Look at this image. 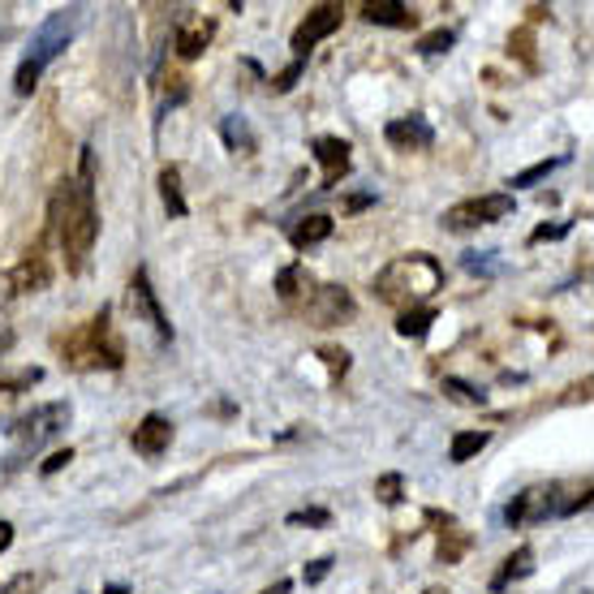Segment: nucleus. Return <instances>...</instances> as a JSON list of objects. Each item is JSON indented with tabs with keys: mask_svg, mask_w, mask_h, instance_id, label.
I'll list each match as a JSON object with an SVG mask.
<instances>
[{
	"mask_svg": "<svg viewBox=\"0 0 594 594\" xmlns=\"http://www.w3.org/2000/svg\"><path fill=\"white\" fill-rule=\"evenodd\" d=\"M306 315L315 319V328H337V323H349V319L358 315V306H353L349 289H341V285H323V289L310 294Z\"/></svg>",
	"mask_w": 594,
	"mask_h": 594,
	"instance_id": "obj_9",
	"label": "nucleus"
},
{
	"mask_svg": "<svg viewBox=\"0 0 594 594\" xmlns=\"http://www.w3.org/2000/svg\"><path fill=\"white\" fill-rule=\"evenodd\" d=\"M422 594H448V591H440V586H431V591H422Z\"/></svg>",
	"mask_w": 594,
	"mask_h": 594,
	"instance_id": "obj_37",
	"label": "nucleus"
},
{
	"mask_svg": "<svg viewBox=\"0 0 594 594\" xmlns=\"http://www.w3.org/2000/svg\"><path fill=\"white\" fill-rule=\"evenodd\" d=\"M487 444H492V431H457L452 444H448V461L452 465H465L470 457H479Z\"/></svg>",
	"mask_w": 594,
	"mask_h": 594,
	"instance_id": "obj_21",
	"label": "nucleus"
},
{
	"mask_svg": "<svg viewBox=\"0 0 594 594\" xmlns=\"http://www.w3.org/2000/svg\"><path fill=\"white\" fill-rule=\"evenodd\" d=\"M341 18H345V9H341V4H315V9L301 18V26L294 31V56L297 61H306L319 40H328V35L341 26Z\"/></svg>",
	"mask_w": 594,
	"mask_h": 594,
	"instance_id": "obj_8",
	"label": "nucleus"
},
{
	"mask_svg": "<svg viewBox=\"0 0 594 594\" xmlns=\"http://www.w3.org/2000/svg\"><path fill=\"white\" fill-rule=\"evenodd\" d=\"M65 422H69V405H65V400L40 405V409H31L22 422H13V427H9V436L18 440V448H13V457H9V470H18V465L26 461V452H35L44 440L61 436V427H65Z\"/></svg>",
	"mask_w": 594,
	"mask_h": 594,
	"instance_id": "obj_5",
	"label": "nucleus"
},
{
	"mask_svg": "<svg viewBox=\"0 0 594 594\" xmlns=\"http://www.w3.org/2000/svg\"><path fill=\"white\" fill-rule=\"evenodd\" d=\"M301 65H306V61H294L285 74H276V91H294V82L301 78Z\"/></svg>",
	"mask_w": 594,
	"mask_h": 594,
	"instance_id": "obj_31",
	"label": "nucleus"
},
{
	"mask_svg": "<svg viewBox=\"0 0 594 594\" xmlns=\"http://www.w3.org/2000/svg\"><path fill=\"white\" fill-rule=\"evenodd\" d=\"M371 202V195H358V198H349V211H362Z\"/></svg>",
	"mask_w": 594,
	"mask_h": 594,
	"instance_id": "obj_36",
	"label": "nucleus"
},
{
	"mask_svg": "<svg viewBox=\"0 0 594 594\" xmlns=\"http://www.w3.org/2000/svg\"><path fill=\"white\" fill-rule=\"evenodd\" d=\"M258 594H289V582H285V578H280V582H272V586H267V591H258Z\"/></svg>",
	"mask_w": 594,
	"mask_h": 594,
	"instance_id": "obj_35",
	"label": "nucleus"
},
{
	"mask_svg": "<svg viewBox=\"0 0 594 594\" xmlns=\"http://www.w3.org/2000/svg\"><path fill=\"white\" fill-rule=\"evenodd\" d=\"M560 164H564V155H556V160H539V164H530L526 173H517V177H513L508 186H513V190H526V186H539V182H547V177H551V173H556Z\"/></svg>",
	"mask_w": 594,
	"mask_h": 594,
	"instance_id": "obj_24",
	"label": "nucleus"
},
{
	"mask_svg": "<svg viewBox=\"0 0 594 594\" xmlns=\"http://www.w3.org/2000/svg\"><path fill=\"white\" fill-rule=\"evenodd\" d=\"M211 35H216V18H202V13L186 18L177 26V56L182 61H198L207 52V44H211Z\"/></svg>",
	"mask_w": 594,
	"mask_h": 594,
	"instance_id": "obj_14",
	"label": "nucleus"
},
{
	"mask_svg": "<svg viewBox=\"0 0 594 594\" xmlns=\"http://www.w3.org/2000/svg\"><path fill=\"white\" fill-rule=\"evenodd\" d=\"M431 323H436V310H431V306H414V310H405V315L396 319V332L418 341V337H427V332H431Z\"/></svg>",
	"mask_w": 594,
	"mask_h": 594,
	"instance_id": "obj_23",
	"label": "nucleus"
},
{
	"mask_svg": "<svg viewBox=\"0 0 594 594\" xmlns=\"http://www.w3.org/2000/svg\"><path fill=\"white\" fill-rule=\"evenodd\" d=\"M440 289H444V263L436 254H422V250L418 254H400L375 276V297L388 301V306H405V310L422 306L427 297H436Z\"/></svg>",
	"mask_w": 594,
	"mask_h": 594,
	"instance_id": "obj_2",
	"label": "nucleus"
},
{
	"mask_svg": "<svg viewBox=\"0 0 594 594\" xmlns=\"http://www.w3.org/2000/svg\"><path fill=\"white\" fill-rule=\"evenodd\" d=\"M323 362H328V371H332V375H345V371H349V353H345V349H323Z\"/></svg>",
	"mask_w": 594,
	"mask_h": 594,
	"instance_id": "obj_29",
	"label": "nucleus"
},
{
	"mask_svg": "<svg viewBox=\"0 0 594 594\" xmlns=\"http://www.w3.org/2000/svg\"><path fill=\"white\" fill-rule=\"evenodd\" d=\"M276 294H280V301H310V294H315V276L306 272V263H289V267H280V276H276Z\"/></svg>",
	"mask_w": 594,
	"mask_h": 594,
	"instance_id": "obj_17",
	"label": "nucleus"
},
{
	"mask_svg": "<svg viewBox=\"0 0 594 594\" xmlns=\"http://www.w3.org/2000/svg\"><path fill=\"white\" fill-rule=\"evenodd\" d=\"M315 160L323 164V190H332L349 173V143L337 134H323V139H315Z\"/></svg>",
	"mask_w": 594,
	"mask_h": 594,
	"instance_id": "obj_13",
	"label": "nucleus"
},
{
	"mask_svg": "<svg viewBox=\"0 0 594 594\" xmlns=\"http://www.w3.org/2000/svg\"><path fill=\"white\" fill-rule=\"evenodd\" d=\"M444 396H448V400H457V405H470V409L487 405V396L479 393V388H470L465 380H452V375H448V380H444Z\"/></svg>",
	"mask_w": 594,
	"mask_h": 594,
	"instance_id": "obj_25",
	"label": "nucleus"
},
{
	"mask_svg": "<svg viewBox=\"0 0 594 594\" xmlns=\"http://www.w3.org/2000/svg\"><path fill=\"white\" fill-rule=\"evenodd\" d=\"M400 492H405V479H400V474H384V479L375 483V495H380L384 504H400Z\"/></svg>",
	"mask_w": 594,
	"mask_h": 594,
	"instance_id": "obj_27",
	"label": "nucleus"
},
{
	"mask_svg": "<svg viewBox=\"0 0 594 594\" xmlns=\"http://www.w3.org/2000/svg\"><path fill=\"white\" fill-rule=\"evenodd\" d=\"M452 44H457V35L440 26V31H431V35H422V40H418V56H444Z\"/></svg>",
	"mask_w": 594,
	"mask_h": 594,
	"instance_id": "obj_26",
	"label": "nucleus"
},
{
	"mask_svg": "<svg viewBox=\"0 0 594 594\" xmlns=\"http://www.w3.org/2000/svg\"><path fill=\"white\" fill-rule=\"evenodd\" d=\"M74 461V448H61V452H52L48 461H44V474H56L61 465H69Z\"/></svg>",
	"mask_w": 594,
	"mask_h": 594,
	"instance_id": "obj_32",
	"label": "nucleus"
},
{
	"mask_svg": "<svg viewBox=\"0 0 594 594\" xmlns=\"http://www.w3.org/2000/svg\"><path fill=\"white\" fill-rule=\"evenodd\" d=\"M513 216V195H483V198H465L457 207L444 211V229L448 233H470V229H483L495 220H508Z\"/></svg>",
	"mask_w": 594,
	"mask_h": 594,
	"instance_id": "obj_6",
	"label": "nucleus"
},
{
	"mask_svg": "<svg viewBox=\"0 0 594 594\" xmlns=\"http://www.w3.org/2000/svg\"><path fill=\"white\" fill-rule=\"evenodd\" d=\"M108 594H125V591H121V586H108Z\"/></svg>",
	"mask_w": 594,
	"mask_h": 594,
	"instance_id": "obj_38",
	"label": "nucleus"
},
{
	"mask_svg": "<svg viewBox=\"0 0 594 594\" xmlns=\"http://www.w3.org/2000/svg\"><path fill=\"white\" fill-rule=\"evenodd\" d=\"M551 487H530V492L513 495V504L504 508V521L508 526H530V521H543L556 513V499H551Z\"/></svg>",
	"mask_w": 594,
	"mask_h": 594,
	"instance_id": "obj_11",
	"label": "nucleus"
},
{
	"mask_svg": "<svg viewBox=\"0 0 594 594\" xmlns=\"http://www.w3.org/2000/svg\"><path fill=\"white\" fill-rule=\"evenodd\" d=\"M130 306H134L139 319H147L151 328H155L160 341H173V323H168V315H164V306H160V294H155V285H151L147 267H139V272L130 276Z\"/></svg>",
	"mask_w": 594,
	"mask_h": 594,
	"instance_id": "obj_7",
	"label": "nucleus"
},
{
	"mask_svg": "<svg viewBox=\"0 0 594 594\" xmlns=\"http://www.w3.org/2000/svg\"><path fill=\"white\" fill-rule=\"evenodd\" d=\"M535 573V547L521 543L508 560H504V569L492 578V591H508L513 582H521V578H530Z\"/></svg>",
	"mask_w": 594,
	"mask_h": 594,
	"instance_id": "obj_19",
	"label": "nucleus"
},
{
	"mask_svg": "<svg viewBox=\"0 0 594 594\" xmlns=\"http://www.w3.org/2000/svg\"><path fill=\"white\" fill-rule=\"evenodd\" d=\"M564 233H569V224H551V229H535V238H530V242H556V238H564Z\"/></svg>",
	"mask_w": 594,
	"mask_h": 594,
	"instance_id": "obj_33",
	"label": "nucleus"
},
{
	"mask_svg": "<svg viewBox=\"0 0 594 594\" xmlns=\"http://www.w3.org/2000/svg\"><path fill=\"white\" fill-rule=\"evenodd\" d=\"M384 139H388L396 151H427L436 143V130H431L427 117L414 112V117H396V121H388V125H384Z\"/></svg>",
	"mask_w": 594,
	"mask_h": 594,
	"instance_id": "obj_10",
	"label": "nucleus"
},
{
	"mask_svg": "<svg viewBox=\"0 0 594 594\" xmlns=\"http://www.w3.org/2000/svg\"><path fill=\"white\" fill-rule=\"evenodd\" d=\"M65 362L78 366V371H96V366L117 371V366L125 362V349H121V341L112 337V310H108V306L99 310L78 337L65 341Z\"/></svg>",
	"mask_w": 594,
	"mask_h": 594,
	"instance_id": "obj_4",
	"label": "nucleus"
},
{
	"mask_svg": "<svg viewBox=\"0 0 594 594\" xmlns=\"http://www.w3.org/2000/svg\"><path fill=\"white\" fill-rule=\"evenodd\" d=\"M78 22H82V9H56L48 22L31 35V48H26L22 65H18V74H13V91H18V96H31V91L40 87L44 69H48L61 52L69 48V40H74Z\"/></svg>",
	"mask_w": 594,
	"mask_h": 594,
	"instance_id": "obj_3",
	"label": "nucleus"
},
{
	"mask_svg": "<svg viewBox=\"0 0 594 594\" xmlns=\"http://www.w3.org/2000/svg\"><path fill=\"white\" fill-rule=\"evenodd\" d=\"M160 198H164L168 220L190 216V202H186V195H182V168H177V164H164V168H160Z\"/></svg>",
	"mask_w": 594,
	"mask_h": 594,
	"instance_id": "obj_18",
	"label": "nucleus"
},
{
	"mask_svg": "<svg viewBox=\"0 0 594 594\" xmlns=\"http://www.w3.org/2000/svg\"><path fill=\"white\" fill-rule=\"evenodd\" d=\"M362 18L371 26H396V31H414L418 26V13L409 4H400V0H366L362 4Z\"/></svg>",
	"mask_w": 594,
	"mask_h": 594,
	"instance_id": "obj_15",
	"label": "nucleus"
},
{
	"mask_svg": "<svg viewBox=\"0 0 594 594\" xmlns=\"http://www.w3.org/2000/svg\"><path fill=\"white\" fill-rule=\"evenodd\" d=\"M52 229L56 242L65 250V267L78 276L91 258V246L99 238V207H96V164L91 151H82V168L78 177L61 182V190L52 195Z\"/></svg>",
	"mask_w": 594,
	"mask_h": 594,
	"instance_id": "obj_1",
	"label": "nucleus"
},
{
	"mask_svg": "<svg viewBox=\"0 0 594 594\" xmlns=\"http://www.w3.org/2000/svg\"><path fill=\"white\" fill-rule=\"evenodd\" d=\"M130 444H134V452H139V457H147V461L164 457V452H168V444H173V422H168L164 414H147V418L134 427Z\"/></svg>",
	"mask_w": 594,
	"mask_h": 594,
	"instance_id": "obj_12",
	"label": "nucleus"
},
{
	"mask_svg": "<svg viewBox=\"0 0 594 594\" xmlns=\"http://www.w3.org/2000/svg\"><path fill=\"white\" fill-rule=\"evenodd\" d=\"M332 573V556H323V560H315L310 569H306V586H315V582H323Z\"/></svg>",
	"mask_w": 594,
	"mask_h": 594,
	"instance_id": "obj_30",
	"label": "nucleus"
},
{
	"mask_svg": "<svg viewBox=\"0 0 594 594\" xmlns=\"http://www.w3.org/2000/svg\"><path fill=\"white\" fill-rule=\"evenodd\" d=\"M220 139H224V147H229V151H242V155H250V151H254V134H250L246 117H238V112L220 121Z\"/></svg>",
	"mask_w": 594,
	"mask_h": 594,
	"instance_id": "obj_22",
	"label": "nucleus"
},
{
	"mask_svg": "<svg viewBox=\"0 0 594 594\" xmlns=\"http://www.w3.org/2000/svg\"><path fill=\"white\" fill-rule=\"evenodd\" d=\"M328 521H332L328 508H297V513H289V526H328Z\"/></svg>",
	"mask_w": 594,
	"mask_h": 594,
	"instance_id": "obj_28",
	"label": "nucleus"
},
{
	"mask_svg": "<svg viewBox=\"0 0 594 594\" xmlns=\"http://www.w3.org/2000/svg\"><path fill=\"white\" fill-rule=\"evenodd\" d=\"M328 238H332V216H306L289 229V246L294 250H310L328 242Z\"/></svg>",
	"mask_w": 594,
	"mask_h": 594,
	"instance_id": "obj_20",
	"label": "nucleus"
},
{
	"mask_svg": "<svg viewBox=\"0 0 594 594\" xmlns=\"http://www.w3.org/2000/svg\"><path fill=\"white\" fill-rule=\"evenodd\" d=\"M48 285V267H44V258L35 254V258H22L9 276H4V289L9 294H40Z\"/></svg>",
	"mask_w": 594,
	"mask_h": 594,
	"instance_id": "obj_16",
	"label": "nucleus"
},
{
	"mask_svg": "<svg viewBox=\"0 0 594 594\" xmlns=\"http://www.w3.org/2000/svg\"><path fill=\"white\" fill-rule=\"evenodd\" d=\"M9 543H13V526H9V521H0V551H4Z\"/></svg>",
	"mask_w": 594,
	"mask_h": 594,
	"instance_id": "obj_34",
	"label": "nucleus"
}]
</instances>
